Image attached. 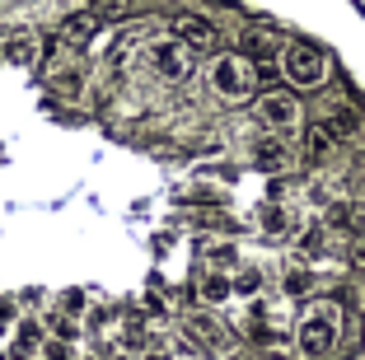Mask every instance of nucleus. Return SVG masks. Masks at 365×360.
I'll use <instances>...</instances> for the list:
<instances>
[{
	"instance_id": "1",
	"label": "nucleus",
	"mask_w": 365,
	"mask_h": 360,
	"mask_svg": "<svg viewBox=\"0 0 365 360\" xmlns=\"http://www.w3.org/2000/svg\"><path fill=\"white\" fill-rule=\"evenodd\" d=\"M337 341H342V314L333 304H314L295 328V346H300L304 360H328L337 351Z\"/></svg>"
},
{
	"instance_id": "2",
	"label": "nucleus",
	"mask_w": 365,
	"mask_h": 360,
	"mask_svg": "<svg viewBox=\"0 0 365 360\" xmlns=\"http://www.w3.org/2000/svg\"><path fill=\"white\" fill-rule=\"evenodd\" d=\"M206 85L215 89V98H225V103H244V98H253V89H258V66L248 61V56H239V52H225V56L211 61Z\"/></svg>"
},
{
	"instance_id": "3",
	"label": "nucleus",
	"mask_w": 365,
	"mask_h": 360,
	"mask_svg": "<svg viewBox=\"0 0 365 360\" xmlns=\"http://www.w3.org/2000/svg\"><path fill=\"white\" fill-rule=\"evenodd\" d=\"M192 61H197V52L182 38H160V43H145V66H150V75L155 80H164V85H182L187 75H192Z\"/></svg>"
},
{
	"instance_id": "4",
	"label": "nucleus",
	"mask_w": 365,
	"mask_h": 360,
	"mask_svg": "<svg viewBox=\"0 0 365 360\" xmlns=\"http://www.w3.org/2000/svg\"><path fill=\"white\" fill-rule=\"evenodd\" d=\"M281 75L295 89H319L328 80V56L309 43H290V47H281Z\"/></svg>"
},
{
	"instance_id": "5",
	"label": "nucleus",
	"mask_w": 365,
	"mask_h": 360,
	"mask_svg": "<svg viewBox=\"0 0 365 360\" xmlns=\"http://www.w3.org/2000/svg\"><path fill=\"white\" fill-rule=\"evenodd\" d=\"M169 33H173V38H182L192 52H211L215 38H220V33H215V24L206 19V14H197V10L173 14V19H169Z\"/></svg>"
},
{
	"instance_id": "6",
	"label": "nucleus",
	"mask_w": 365,
	"mask_h": 360,
	"mask_svg": "<svg viewBox=\"0 0 365 360\" xmlns=\"http://www.w3.org/2000/svg\"><path fill=\"white\" fill-rule=\"evenodd\" d=\"M258 117H262V127H272V131H290V127H300V103L286 89H267L258 98Z\"/></svg>"
},
{
	"instance_id": "7",
	"label": "nucleus",
	"mask_w": 365,
	"mask_h": 360,
	"mask_svg": "<svg viewBox=\"0 0 365 360\" xmlns=\"http://www.w3.org/2000/svg\"><path fill=\"white\" fill-rule=\"evenodd\" d=\"M0 56H5L10 66H19V71H29V66L43 61V38H38L33 29H14V33L0 38Z\"/></svg>"
},
{
	"instance_id": "8",
	"label": "nucleus",
	"mask_w": 365,
	"mask_h": 360,
	"mask_svg": "<svg viewBox=\"0 0 365 360\" xmlns=\"http://www.w3.org/2000/svg\"><path fill=\"white\" fill-rule=\"evenodd\" d=\"M94 33H98V19H94V10H76V14H66L61 19V29H56V38H61L71 52H85L89 43H94Z\"/></svg>"
},
{
	"instance_id": "9",
	"label": "nucleus",
	"mask_w": 365,
	"mask_h": 360,
	"mask_svg": "<svg viewBox=\"0 0 365 360\" xmlns=\"http://www.w3.org/2000/svg\"><path fill=\"white\" fill-rule=\"evenodd\" d=\"M323 127L333 131V140H356L361 136V113H356L351 103H328V113H323Z\"/></svg>"
},
{
	"instance_id": "10",
	"label": "nucleus",
	"mask_w": 365,
	"mask_h": 360,
	"mask_svg": "<svg viewBox=\"0 0 365 360\" xmlns=\"http://www.w3.org/2000/svg\"><path fill=\"white\" fill-rule=\"evenodd\" d=\"M47 318L38 323V318H24L19 328H14V346H10V360H29L33 351H43L47 346Z\"/></svg>"
},
{
	"instance_id": "11",
	"label": "nucleus",
	"mask_w": 365,
	"mask_h": 360,
	"mask_svg": "<svg viewBox=\"0 0 365 360\" xmlns=\"http://www.w3.org/2000/svg\"><path fill=\"white\" fill-rule=\"evenodd\" d=\"M253 164H258L262 173H281L290 164L286 140H281V136H258V140H253Z\"/></svg>"
},
{
	"instance_id": "12",
	"label": "nucleus",
	"mask_w": 365,
	"mask_h": 360,
	"mask_svg": "<svg viewBox=\"0 0 365 360\" xmlns=\"http://www.w3.org/2000/svg\"><path fill=\"white\" fill-rule=\"evenodd\" d=\"M47 89L56 98H80L85 94V66H52L47 71Z\"/></svg>"
},
{
	"instance_id": "13",
	"label": "nucleus",
	"mask_w": 365,
	"mask_h": 360,
	"mask_svg": "<svg viewBox=\"0 0 365 360\" xmlns=\"http://www.w3.org/2000/svg\"><path fill=\"white\" fill-rule=\"evenodd\" d=\"M230 295H235V276H225V272L202 276V299H206V304H225Z\"/></svg>"
},
{
	"instance_id": "14",
	"label": "nucleus",
	"mask_w": 365,
	"mask_h": 360,
	"mask_svg": "<svg viewBox=\"0 0 365 360\" xmlns=\"http://www.w3.org/2000/svg\"><path fill=\"white\" fill-rule=\"evenodd\" d=\"M328 150H333V131L323 127V122H314V127H304V155H309L314 164H319V159L328 155Z\"/></svg>"
},
{
	"instance_id": "15",
	"label": "nucleus",
	"mask_w": 365,
	"mask_h": 360,
	"mask_svg": "<svg viewBox=\"0 0 365 360\" xmlns=\"http://www.w3.org/2000/svg\"><path fill=\"white\" fill-rule=\"evenodd\" d=\"M89 10H94L98 24H122V19L131 14V0H94Z\"/></svg>"
},
{
	"instance_id": "16",
	"label": "nucleus",
	"mask_w": 365,
	"mask_h": 360,
	"mask_svg": "<svg viewBox=\"0 0 365 360\" xmlns=\"http://www.w3.org/2000/svg\"><path fill=\"white\" fill-rule=\"evenodd\" d=\"M281 290H286L290 299H304V295L314 290V272H304V267H290L286 281H281Z\"/></svg>"
},
{
	"instance_id": "17",
	"label": "nucleus",
	"mask_w": 365,
	"mask_h": 360,
	"mask_svg": "<svg viewBox=\"0 0 365 360\" xmlns=\"http://www.w3.org/2000/svg\"><path fill=\"white\" fill-rule=\"evenodd\" d=\"M187 332L202 337V341H220V323H215L211 314H192V318H187Z\"/></svg>"
},
{
	"instance_id": "18",
	"label": "nucleus",
	"mask_w": 365,
	"mask_h": 360,
	"mask_svg": "<svg viewBox=\"0 0 365 360\" xmlns=\"http://www.w3.org/2000/svg\"><path fill=\"white\" fill-rule=\"evenodd\" d=\"M47 323H52V337H61V341H76L85 332V323H76V318H66V314H47Z\"/></svg>"
},
{
	"instance_id": "19",
	"label": "nucleus",
	"mask_w": 365,
	"mask_h": 360,
	"mask_svg": "<svg viewBox=\"0 0 365 360\" xmlns=\"http://www.w3.org/2000/svg\"><path fill=\"white\" fill-rule=\"evenodd\" d=\"M258 290H262V272L258 267H244L235 276V295H258Z\"/></svg>"
},
{
	"instance_id": "20",
	"label": "nucleus",
	"mask_w": 365,
	"mask_h": 360,
	"mask_svg": "<svg viewBox=\"0 0 365 360\" xmlns=\"http://www.w3.org/2000/svg\"><path fill=\"white\" fill-rule=\"evenodd\" d=\"M43 360H76V341H61V337H47Z\"/></svg>"
},
{
	"instance_id": "21",
	"label": "nucleus",
	"mask_w": 365,
	"mask_h": 360,
	"mask_svg": "<svg viewBox=\"0 0 365 360\" xmlns=\"http://www.w3.org/2000/svg\"><path fill=\"white\" fill-rule=\"evenodd\" d=\"M262 230H267V234H281V230H286V211H281L277 202L262 206Z\"/></svg>"
},
{
	"instance_id": "22",
	"label": "nucleus",
	"mask_w": 365,
	"mask_h": 360,
	"mask_svg": "<svg viewBox=\"0 0 365 360\" xmlns=\"http://www.w3.org/2000/svg\"><path fill=\"white\" fill-rule=\"evenodd\" d=\"M206 257H211L215 267H230V262H235V244H215V248H211Z\"/></svg>"
},
{
	"instance_id": "23",
	"label": "nucleus",
	"mask_w": 365,
	"mask_h": 360,
	"mask_svg": "<svg viewBox=\"0 0 365 360\" xmlns=\"http://www.w3.org/2000/svg\"><path fill=\"white\" fill-rule=\"evenodd\" d=\"M300 253H309V257H319V253H323V234H319V230H309V234L300 239Z\"/></svg>"
},
{
	"instance_id": "24",
	"label": "nucleus",
	"mask_w": 365,
	"mask_h": 360,
	"mask_svg": "<svg viewBox=\"0 0 365 360\" xmlns=\"http://www.w3.org/2000/svg\"><path fill=\"white\" fill-rule=\"evenodd\" d=\"M5 323H14V299H0V328Z\"/></svg>"
},
{
	"instance_id": "25",
	"label": "nucleus",
	"mask_w": 365,
	"mask_h": 360,
	"mask_svg": "<svg viewBox=\"0 0 365 360\" xmlns=\"http://www.w3.org/2000/svg\"><path fill=\"white\" fill-rule=\"evenodd\" d=\"M145 360H169V356H164V351H155V356H145Z\"/></svg>"
},
{
	"instance_id": "26",
	"label": "nucleus",
	"mask_w": 365,
	"mask_h": 360,
	"mask_svg": "<svg viewBox=\"0 0 365 360\" xmlns=\"http://www.w3.org/2000/svg\"><path fill=\"white\" fill-rule=\"evenodd\" d=\"M230 360H253V356H230Z\"/></svg>"
}]
</instances>
